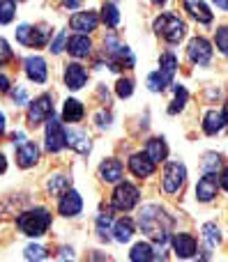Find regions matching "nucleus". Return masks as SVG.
Instances as JSON below:
<instances>
[{
    "instance_id": "4468645a",
    "label": "nucleus",
    "mask_w": 228,
    "mask_h": 262,
    "mask_svg": "<svg viewBox=\"0 0 228 262\" xmlns=\"http://www.w3.org/2000/svg\"><path fill=\"white\" fill-rule=\"evenodd\" d=\"M217 191H219L217 172H205L196 184V198L201 200V203H210V200L217 198Z\"/></svg>"
},
{
    "instance_id": "4be33fe9",
    "label": "nucleus",
    "mask_w": 228,
    "mask_h": 262,
    "mask_svg": "<svg viewBox=\"0 0 228 262\" xmlns=\"http://www.w3.org/2000/svg\"><path fill=\"white\" fill-rule=\"evenodd\" d=\"M184 9H187L198 23H205V26L212 23V12L203 0H184Z\"/></svg>"
},
{
    "instance_id": "7ed1b4c3",
    "label": "nucleus",
    "mask_w": 228,
    "mask_h": 262,
    "mask_svg": "<svg viewBox=\"0 0 228 262\" xmlns=\"http://www.w3.org/2000/svg\"><path fill=\"white\" fill-rule=\"evenodd\" d=\"M104 55H109V64L113 72H120V69H134L136 64V58H134L132 49L125 44H120L115 37H106L104 39Z\"/></svg>"
},
{
    "instance_id": "9b49d317",
    "label": "nucleus",
    "mask_w": 228,
    "mask_h": 262,
    "mask_svg": "<svg viewBox=\"0 0 228 262\" xmlns=\"http://www.w3.org/2000/svg\"><path fill=\"white\" fill-rule=\"evenodd\" d=\"M83 209V200H81V193L74 189H67L63 195H60V203H58V212L63 214L65 219H72V216H78Z\"/></svg>"
},
{
    "instance_id": "c9c22d12",
    "label": "nucleus",
    "mask_w": 228,
    "mask_h": 262,
    "mask_svg": "<svg viewBox=\"0 0 228 262\" xmlns=\"http://www.w3.org/2000/svg\"><path fill=\"white\" fill-rule=\"evenodd\" d=\"M221 168V157L215 152L205 154V159H203V172H217Z\"/></svg>"
},
{
    "instance_id": "6ab92c4d",
    "label": "nucleus",
    "mask_w": 228,
    "mask_h": 262,
    "mask_svg": "<svg viewBox=\"0 0 228 262\" xmlns=\"http://www.w3.org/2000/svg\"><path fill=\"white\" fill-rule=\"evenodd\" d=\"M65 143H67V147H72L74 152H78V154L90 152V138H88V134L83 129L65 131Z\"/></svg>"
},
{
    "instance_id": "ea45409f",
    "label": "nucleus",
    "mask_w": 228,
    "mask_h": 262,
    "mask_svg": "<svg viewBox=\"0 0 228 262\" xmlns=\"http://www.w3.org/2000/svg\"><path fill=\"white\" fill-rule=\"evenodd\" d=\"M12 58H14V51L9 49L7 39H3V37H0V67H3V64H7Z\"/></svg>"
},
{
    "instance_id": "5701e85b",
    "label": "nucleus",
    "mask_w": 228,
    "mask_h": 262,
    "mask_svg": "<svg viewBox=\"0 0 228 262\" xmlns=\"http://www.w3.org/2000/svg\"><path fill=\"white\" fill-rule=\"evenodd\" d=\"M83 115H86V108H83V104L78 99H67L63 106V122L67 124H76L83 120Z\"/></svg>"
},
{
    "instance_id": "72a5a7b5",
    "label": "nucleus",
    "mask_w": 228,
    "mask_h": 262,
    "mask_svg": "<svg viewBox=\"0 0 228 262\" xmlns=\"http://www.w3.org/2000/svg\"><path fill=\"white\" fill-rule=\"evenodd\" d=\"M169 85H171V83L166 81V78L161 76L159 72H152L150 76H148V88H150L152 92H164Z\"/></svg>"
},
{
    "instance_id": "2eb2a0df",
    "label": "nucleus",
    "mask_w": 228,
    "mask_h": 262,
    "mask_svg": "<svg viewBox=\"0 0 228 262\" xmlns=\"http://www.w3.org/2000/svg\"><path fill=\"white\" fill-rule=\"evenodd\" d=\"M155 168H157V163L152 161L146 152H136V154H132V157H129V170H132L138 180L150 177L152 172H155Z\"/></svg>"
},
{
    "instance_id": "f257e3e1",
    "label": "nucleus",
    "mask_w": 228,
    "mask_h": 262,
    "mask_svg": "<svg viewBox=\"0 0 228 262\" xmlns=\"http://www.w3.org/2000/svg\"><path fill=\"white\" fill-rule=\"evenodd\" d=\"M138 223H141L143 232H148V237H150L157 246L164 249V246L169 244V230H171V226H173V219L161 207H157V205H146V207L141 209V214H138Z\"/></svg>"
},
{
    "instance_id": "a211bd4d",
    "label": "nucleus",
    "mask_w": 228,
    "mask_h": 262,
    "mask_svg": "<svg viewBox=\"0 0 228 262\" xmlns=\"http://www.w3.org/2000/svg\"><path fill=\"white\" fill-rule=\"evenodd\" d=\"M65 51H67L69 55H74V58H88V55L92 53V41H90V37L88 35H74V37H69L67 39V44H65Z\"/></svg>"
},
{
    "instance_id": "e433bc0d",
    "label": "nucleus",
    "mask_w": 228,
    "mask_h": 262,
    "mask_svg": "<svg viewBox=\"0 0 228 262\" xmlns=\"http://www.w3.org/2000/svg\"><path fill=\"white\" fill-rule=\"evenodd\" d=\"M215 41H217V49L228 58V26H221L219 30L215 32Z\"/></svg>"
},
{
    "instance_id": "f8f14e48",
    "label": "nucleus",
    "mask_w": 228,
    "mask_h": 262,
    "mask_svg": "<svg viewBox=\"0 0 228 262\" xmlns=\"http://www.w3.org/2000/svg\"><path fill=\"white\" fill-rule=\"evenodd\" d=\"M23 69H26V76L30 78L32 83H46V78H49V67H46V60L39 58V55H30V58H26V62H23Z\"/></svg>"
},
{
    "instance_id": "cd10ccee",
    "label": "nucleus",
    "mask_w": 228,
    "mask_h": 262,
    "mask_svg": "<svg viewBox=\"0 0 228 262\" xmlns=\"http://www.w3.org/2000/svg\"><path fill=\"white\" fill-rule=\"evenodd\" d=\"M175 72H178V58H175L171 51H166V53H161L159 58V74L166 78V81H173Z\"/></svg>"
},
{
    "instance_id": "473e14b6",
    "label": "nucleus",
    "mask_w": 228,
    "mask_h": 262,
    "mask_svg": "<svg viewBox=\"0 0 228 262\" xmlns=\"http://www.w3.org/2000/svg\"><path fill=\"white\" fill-rule=\"evenodd\" d=\"M203 237H205L208 246H217L221 242V232L215 223H205V226H203Z\"/></svg>"
},
{
    "instance_id": "3c124183",
    "label": "nucleus",
    "mask_w": 228,
    "mask_h": 262,
    "mask_svg": "<svg viewBox=\"0 0 228 262\" xmlns=\"http://www.w3.org/2000/svg\"><path fill=\"white\" fill-rule=\"evenodd\" d=\"M3 134H5V115L0 113V136H3Z\"/></svg>"
},
{
    "instance_id": "9d476101",
    "label": "nucleus",
    "mask_w": 228,
    "mask_h": 262,
    "mask_svg": "<svg viewBox=\"0 0 228 262\" xmlns=\"http://www.w3.org/2000/svg\"><path fill=\"white\" fill-rule=\"evenodd\" d=\"M44 140H46V149L53 154H58L63 147H67V143H65V127H63V122H58V120L53 118V115H51L49 122H46Z\"/></svg>"
},
{
    "instance_id": "ddd939ff",
    "label": "nucleus",
    "mask_w": 228,
    "mask_h": 262,
    "mask_svg": "<svg viewBox=\"0 0 228 262\" xmlns=\"http://www.w3.org/2000/svg\"><path fill=\"white\" fill-rule=\"evenodd\" d=\"M69 26H72V30L81 32V35H90L99 26V16H97V12H90V9L88 12H76L69 18Z\"/></svg>"
},
{
    "instance_id": "c756f323",
    "label": "nucleus",
    "mask_w": 228,
    "mask_h": 262,
    "mask_svg": "<svg viewBox=\"0 0 228 262\" xmlns=\"http://www.w3.org/2000/svg\"><path fill=\"white\" fill-rule=\"evenodd\" d=\"M187 99H189L187 88L175 85V99H173V104L169 106V113L171 115H178L180 111H184V106H187Z\"/></svg>"
},
{
    "instance_id": "a19ab883",
    "label": "nucleus",
    "mask_w": 228,
    "mask_h": 262,
    "mask_svg": "<svg viewBox=\"0 0 228 262\" xmlns=\"http://www.w3.org/2000/svg\"><path fill=\"white\" fill-rule=\"evenodd\" d=\"M12 101H14V106H23V104H28V90L23 85H16L14 88V92H12Z\"/></svg>"
},
{
    "instance_id": "0eeeda50",
    "label": "nucleus",
    "mask_w": 228,
    "mask_h": 262,
    "mask_svg": "<svg viewBox=\"0 0 228 262\" xmlns=\"http://www.w3.org/2000/svg\"><path fill=\"white\" fill-rule=\"evenodd\" d=\"M184 180H187V168L178 161H169L164 168V177H161V186L169 195L178 193L184 186Z\"/></svg>"
},
{
    "instance_id": "c85d7f7f",
    "label": "nucleus",
    "mask_w": 228,
    "mask_h": 262,
    "mask_svg": "<svg viewBox=\"0 0 228 262\" xmlns=\"http://www.w3.org/2000/svg\"><path fill=\"white\" fill-rule=\"evenodd\" d=\"M129 258L134 262H148V260H155V249H152V244H148V242H138V244H134V249L129 251Z\"/></svg>"
},
{
    "instance_id": "37998d69",
    "label": "nucleus",
    "mask_w": 228,
    "mask_h": 262,
    "mask_svg": "<svg viewBox=\"0 0 228 262\" xmlns=\"http://www.w3.org/2000/svg\"><path fill=\"white\" fill-rule=\"evenodd\" d=\"M9 90H12V81L5 74H0V95H7Z\"/></svg>"
},
{
    "instance_id": "7c9ffc66",
    "label": "nucleus",
    "mask_w": 228,
    "mask_h": 262,
    "mask_svg": "<svg viewBox=\"0 0 228 262\" xmlns=\"http://www.w3.org/2000/svg\"><path fill=\"white\" fill-rule=\"evenodd\" d=\"M101 21L106 23L109 28H115L120 23V12L113 3H104L101 5Z\"/></svg>"
},
{
    "instance_id": "39448f33",
    "label": "nucleus",
    "mask_w": 228,
    "mask_h": 262,
    "mask_svg": "<svg viewBox=\"0 0 228 262\" xmlns=\"http://www.w3.org/2000/svg\"><path fill=\"white\" fill-rule=\"evenodd\" d=\"M49 39H51V30L44 23H39V26H28V23H23L16 30V41L28 46V49H44V46L49 44Z\"/></svg>"
},
{
    "instance_id": "c03bdc74",
    "label": "nucleus",
    "mask_w": 228,
    "mask_h": 262,
    "mask_svg": "<svg viewBox=\"0 0 228 262\" xmlns=\"http://www.w3.org/2000/svg\"><path fill=\"white\" fill-rule=\"evenodd\" d=\"M83 5V0H63V7L69 9V12H74V9H78Z\"/></svg>"
},
{
    "instance_id": "de8ad7c7",
    "label": "nucleus",
    "mask_w": 228,
    "mask_h": 262,
    "mask_svg": "<svg viewBox=\"0 0 228 262\" xmlns=\"http://www.w3.org/2000/svg\"><path fill=\"white\" fill-rule=\"evenodd\" d=\"M5 170H7V159H5V154L0 152V175H3Z\"/></svg>"
},
{
    "instance_id": "a18cd8bd",
    "label": "nucleus",
    "mask_w": 228,
    "mask_h": 262,
    "mask_svg": "<svg viewBox=\"0 0 228 262\" xmlns=\"http://www.w3.org/2000/svg\"><path fill=\"white\" fill-rule=\"evenodd\" d=\"M109 122H111V115L101 111V113L97 115V124H99V127H109Z\"/></svg>"
},
{
    "instance_id": "393cba45",
    "label": "nucleus",
    "mask_w": 228,
    "mask_h": 262,
    "mask_svg": "<svg viewBox=\"0 0 228 262\" xmlns=\"http://www.w3.org/2000/svg\"><path fill=\"white\" fill-rule=\"evenodd\" d=\"M111 232H115L113 235V239L115 242H120V244H125V242H129L134 237V232H136V228H134V221L129 216H122V219H118L115 221V226H113V230Z\"/></svg>"
},
{
    "instance_id": "b1692460",
    "label": "nucleus",
    "mask_w": 228,
    "mask_h": 262,
    "mask_svg": "<svg viewBox=\"0 0 228 262\" xmlns=\"http://www.w3.org/2000/svg\"><path fill=\"white\" fill-rule=\"evenodd\" d=\"M146 154L155 163H161V161H166V157H169V145H166L164 138H150L146 143Z\"/></svg>"
},
{
    "instance_id": "8fccbe9b",
    "label": "nucleus",
    "mask_w": 228,
    "mask_h": 262,
    "mask_svg": "<svg viewBox=\"0 0 228 262\" xmlns=\"http://www.w3.org/2000/svg\"><path fill=\"white\" fill-rule=\"evenodd\" d=\"M60 251H63V253H60V258H67V255H69V258H72V249H60Z\"/></svg>"
},
{
    "instance_id": "864d4df0",
    "label": "nucleus",
    "mask_w": 228,
    "mask_h": 262,
    "mask_svg": "<svg viewBox=\"0 0 228 262\" xmlns=\"http://www.w3.org/2000/svg\"><path fill=\"white\" fill-rule=\"evenodd\" d=\"M221 115H224V120H226V124H228V101H226V106H224V113H221Z\"/></svg>"
},
{
    "instance_id": "f704fd0d",
    "label": "nucleus",
    "mask_w": 228,
    "mask_h": 262,
    "mask_svg": "<svg viewBox=\"0 0 228 262\" xmlns=\"http://www.w3.org/2000/svg\"><path fill=\"white\" fill-rule=\"evenodd\" d=\"M111 223H113V219H111V214H99V216H97V235H99L101 239H109Z\"/></svg>"
},
{
    "instance_id": "4c0bfd02",
    "label": "nucleus",
    "mask_w": 228,
    "mask_h": 262,
    "mask_svg": "<svg viewBox=\"0 0 228 262\" xmlns=\"http://www.w3.org/2000/svg\"><path fill=\"white\" fill-rule=\"evenodd\" d=\"M115 92H118L120 99H127V97H132V92H134V81H129V78H120V81L115 83Z\"/></svg>"
},
{
    "instance_id": "09e8293b",
    "label": "nucleus",
    "mask_w": 228,
    "mask_h": 262,
    "mask_svg": "<svg viewBox=\"0 0 228 262\" xmlns=\"http://www.w3.org/2000/svg\"><path fill=\"white\" fill-rule=\"evenodd\" d=\"M212 3H215L219 9H224V12H228V0H212Z\"/></svg>"
},
{
    "instance_id": "bb28decb",
    "label": "nucleus",
    "mask_w": 228,
    "mask_h": 262,
    "mask_svg": "<svg viewBox=\"0 0 228 262\" xmlns=\"http://www.w3.org/2000/svg\"><path fill=\"white\" fill-rule=\"evenodd\" d=\"M69 186H72V180H69L67 175H51L49 182H46V191H49V195H53V198H60Z\"/></svg>"
},
{
    "instance_id": "58836bf2",
    "label": "nucleus",
    "mask_w": 228,
    "mask_h": 262,
    "mask_svg": "<svg viewBox=\"0 0 228 262\" xmlns=\"http://www.w3.org/2000/svg\"><path fill=\"white\" fill-rule=\"evenodd\" d=\"M46 255H49V253H46L44 246H39V244L26 246V258H28V260H44Z\"/></svg>"
},
{
    "instance_id": "412c9836",
    "label": "nucleus",
    "mask_w": 228,
    "mask_h": 262,
    "mask_svg": "<svg viewBox=\"0 0 228 262\" xmlns=\"http://www.w3.org/2000/svg\"><path fill=\"white\" fill-rule=\"evenodd\" d=\"M99 177L106 184H118L122 180V163L118 159H104L99 166Z\"/></svg>"
},
{
    "instance_id": "49530a36",
    "label": "nucleus",
    "mask_w": 228,
    "mask_h": 262,
    "mask_svg": "<svg viewBox=\"0 0 228 262\" xmlns=\"http://www.w3.org/2000/svg\"><path fill=\"white\" fill-rule=\"evenodd\" d=\"M219 182H221V186H224V189L228 191V168L224 172H221V177H219Z\"/></svg>"
},
{
    "instance_id": "1a4fd4ad",
    "label": "nucleus",
    "mask_w": 228,
    "mask_h": 262,
    "mask_svg": "<svg viewBox=\"0 0 228 262\" xmlns=\"http://www.w3.org/2000/svg\"><path fill=\"white\" fill-rule=\"evenodd\" d=\"M187 55L194 64L205 67V64H210V60H212V44L205 39V37H194L187 46Z\"/></svg>"
},
{
    "instance_id": "423d86ee",
    "label": "nucleus",
    "mask_w": 228,
    "mask_h": 262,
    "mask_svg": "<svg viewBox=\"0 0 228 262\" xmlns=\"http://www.w3.org/2000/svg\"><path fill=\"white\" fill-rule=\"evenodd\" d=\"M138 200H141V191H138L132 182L120 180L113 191V207L118 209V212H132L138 205Z\"/></svg>"
},
{
    "instance_id": "6e6552de",
    "label": "nucleus",
    "mask_w": 228,
    "mask_h": 262,
    "mask_svg": "<svg viewBox=\"0 0 228 262\" xmlns=\"http://www.w3.org/2000/svg\"><path fill=\"white\" fill-rule=\"evenodd\" d=\"M53 115V97L51 95H39L35 101H30V108H28V124L30 127H39L42 122Z\"/></svg>"
},
{
    "instance_id": "f03ea898",
    "label": "nucleus",
    "mask_w": 228,
    "mask_h": 262,
    "mask_svg": "<svg viewBox=\"0 0 228 262\" xmlns=\"http://www.w3.org/2000/svg\"><path fill=\"white\" fill-rule=\"evenodd\" d=\"M51 226V214L46 209L37 207V209H28V212L18 214L16 216V228L28 237H42L46 235Z\"/></svg>"
},
{
    "instance_id": "a878e982",
    "label": "nucleus",
    "mask_w": 228,
    "mask_h": 262,
    "mask_svg": "<svg viewBox=\"0 0 228 262\" xmlns=\"http://www.w3.org/2000/svg\"><path fill=\"white\" fill-rule=\"evenodd\" d=\"M226 127V120L219 111H208L205 113V120H203V131L208 136H217L221 129Z\"/></svg>"
},
{
    "instance_id": "aec40b11",
    "label": "nucleus",
    "mask_w": 228,
    "mask_h": 262,
    "mask_svg": "<svg viewBox=\"0 0 228 262\" xmlns=\"http://www.w3.org/2000/svg\"><path fill=\"white\" fill-rule=\"evenodd\" d=\"M37 161H39V147H37L32 140L18 145V149H16V163L18 166L21 168H32Z\"/></svg>"
},
{
    "instance_id": "dca6fc26",
    "label": "nucleus",
    "mask_w": 228,
    "mask_h": 262,
    "mask_svg": "<svg viewBox=\"0 0 228 262\" xmlns=\"http://www.w3.org/2000/svg\"><path fill=\"white\" fill-rule=\"evenodd\" d=\"M171 244H173V251L178 258L187 260V258H194L198 251V244L196 239H194V235H187V232H180V235H175L173 239H171Z\"/></svg>"
},
{
    "instance_id": "603ef678",
    "label": "nucleus",
    "mask_w": 228,
    "mask_h": 262,
    "mask_svg": "<svg viewBox=\"0 0 228 262\" xmlns=\"http://www.w3.org/2000/svg\"><path fill=\"white\" fill-rule=\"evenodd\" d=\"M169 0H152V5H157V7H161V5H166Z\"/></svg>"
},
{
    "instance_id": "79ce46f5",
    "label": "nucleus",
    "mask_w": 228,
    "mask_h": 262,
    "mask_svg": "<svg viewBox=\"0 0 228 262\" xmlns=\"http://www.w3.org/2000/svg\"><path fill=\"white\" fill-rule=\"evenodd\" d=\"M65 44H67V32H60V35L58 37H55V41H53V44H51V53H55V55H58V53H63V51H65Z\"/></svg>"
},
{
    "instance_id": "20e7f679",
    "label": "nucleus",
    "mask_w": 228,
    "mask_h": 262,
    "mask_svg": "<svg viewBox=\"0 0 228 262\" xmlns=\"http://www.w3.org/2000/svg\"><path fill=\"white\" fill-rule=\"evenodd\" d=\"M155 32L159 37H164L169 44H178L187 35V23L175 14H161V16L155 18Z\"/></svg>"
},
{
    "instance_id": "f3484780",
    "label": "nucleus",
    "mask_w": 228,
    "mask_h": 262,
    "mask_svg": "<svg viewBox=\"0 0 228 262\" xmlns=\"http://www.w3.org/2000/svg\"><path fill=\"white\" fill-rule=\"evenodd\" d=\"M86 83H88V72L83 64H78V62L65 64V85L69 90H81Z\"/></svg>"
},
{
    "instance_id": "2f4dec72",
    "label": "nucleus",
    "mask_w": 228,
    "mask_h": 262,
    "mask_svg": "<svg viewBox=\"0 0 228 262\" xmlns=\"http://www.w3.org/2000/svg\"><path fill=\"white\" fill-rule=\"evenodd\" d=\"M16 16V0H0V23H9Z\"/></svg>"
}]
</instances>
